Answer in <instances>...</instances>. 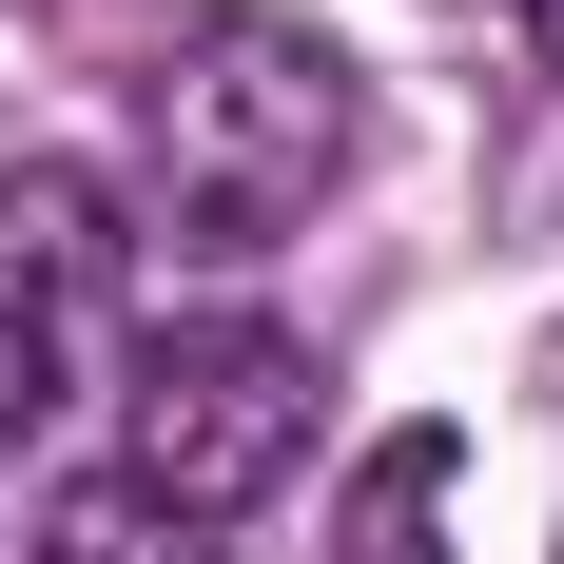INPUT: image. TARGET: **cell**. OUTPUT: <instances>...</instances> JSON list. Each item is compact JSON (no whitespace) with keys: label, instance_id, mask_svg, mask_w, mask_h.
<instances>
[{"label":"cell","instance_id":"6da1fadb","mask_svg":"<svg viewBox=\"0 0 564 564\" xmlns=\"http://www.w3.org/2000/svg\"><path fill=\"white\" fill-rule=\"evenodd\" d=\"M137 137H156V215L195 253H273V234L332 215L370 117H350V58L312 20H175L137 58Z\"/></svg>","mask_w":564,"mask_h":564},{"label":"cell","instance_id":"7a4b0ae2","mask_svg":"<svg viewBox=\"0 0 564 564\" xmlns=\"http://www.w3.org/2000/svg\"><path fill=\"white\" fill-rule=\"evenodd\" d=\"M117 409H137V507L195 525V545L312 467V350L273 312H175V332H137V390Z\"/></svg>","mask_w":564,"mask_h":564},{"label":"cell","instance_id":"3957f363","mask_svg":"<svg viewBox=\"0 0 564 564\" xmlns=\"http://www.w3.org/2000/svg\"><path fill=\"white\" fill-rule=\"evenodd\" d=\"M0 292H20V312H78V292H117V195L78 156H40V175H0Z\"/></svg>","mask_w":564,"mask_h":564},{"label":"cell","instance_id":"277c9868","mask_svg":"<svg viewBox=\"0 0 564 564\" xmlns=\"http://www.w3.org/2000/svg\"><path fill=\"white\" fill-rule=\"evenodd\" d=\"M448 429H390V448L350 467V564H448Z\"/></svg>","mask_w":564,"mask_h":564},{"label":"cell","instance_id":"5b68a950","mask_svg":"<svg viewBox=\"0 0 564 564\" xmlns=\"http://www.w3.org/2000/svg\"><path fill=\"white\" fill-rule=\"evenodd\" d=\"M40 564H215V545H195V525H156L137 487H78V507L40 525Z\"/></svg>","mask_w":564,"mask_h":564},{"label":"cell","instance_id":"8992f818","mask_svg":"<svg viewBox=\"0 0 564 564\" xmlns=\"http://www.w3.org/2000/svg\"><path fill=\"white\" fill-rule=\"evenodd\" d=\"M40 429H58V332L0 292V448H40Z\"/></svg>","mask_w":564,"mask_h":564},{"label":"cell","instance_id":"52a82bcc","mask_svg":"<svg viewBox=\"0 0 564 564\" xmlns=\"http://www.w3.org/2000/svg\"><path fill=\"white\" fill-rule=\"evenodd\" d=\"M507 20H525V58H545V78H564V0H507Z\"/></svg>","mask_w":564,"mask_h":564}]
</instances>
